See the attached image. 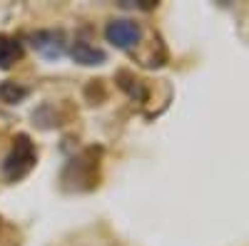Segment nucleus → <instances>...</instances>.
Wrapping results in <instances>:
<instances>
[{
	"instance_id": "5",
	"label": "nucleus",
	"mask_w": 249,
	"mask_h": 246,
	"mask_svg": "<svg viewBox=\"0 0 249 246\" xmlns=\"http://www.w3.org/2000/svg\"><path fill=\"white\" fill-rule=\"evenodd\" d=\"M70 57L75 60L77 65L92 67V65H102V63H105L107 52L95 48V45H90V43H85V40H75V43L70 45Z\"/></svg>"
},
{
	"instance_id": "4",
	"label": "nucleus",
	"mask_w": 249,
	"mask_h": 246,
	"mask_svg": "<svg viewBox=\"0 0 249 246\" xmlns=\"http://www.w3.org/2000/svg\"><path fill=\"white\" fill-rule=\"evenodd\" d=\"M30 45L40 57L50 60V63H55V60H60L62 55H65V37H62L60 30H37V33H33Z\"/></svg>"
},
{
	"instance_id": "1",
	"label": "nucleus",
	"mask_w": 249,
	"mask_h": 246,
	"mask_svg": "<svg viewBox=\"0 0 249 246\" xmlns=\"http://www.w3.org/2000/svg\"><path fill=\"white\" fill-rule=\"evenodd\" d=\"M37 162V149L33 145V139L28 134H18L13 147L8 152V157L3 159V177L8 181H18L23 179Z\"/></svg>"
},
{
	"instance_id": "3",
	"label": "nucleus",
	"mask_w": 249,
	"mask_h": 246,
	"mask_svg": "<svg viewBox=\"0 0 249 246\" xmlns=\"http://www.w3.org/2000/svg\"><path fill=\"white\" fill-rule=\"evenodd\" d=\"M105 37H107V43H112L115 48L130 50L142 40V28H140V23H135V20L117 17V20H110L107 23Z\"/></svg>"
},
{
	"instance_id": "6",
	"label": "nucleus",
	"mask_w": 249,
	"mask_h": 246,
	"mask_svg": "<svg viewBox=\"0 0 249 246\" xmlns=\"http://www.w3.org/2000/svg\"><path fill=\"white\" fill-rule=\"evenodd\" d=\"M23 60V43L15 37L0 35V70H10Z\"/></svg>"
},
{
	"instance_id": "8",
	"label": "nucleus",
	"mask_w": 249,
	"mask_h": 246,
	"mask_svg": "<svg viewBox=\"0 0 249 246\" xmlns=\"http://www.w3.org/2000/svg\"><path fill=\"white\" fill-rule=\"evenodd\" d=\"M117 82H120V87L127 92L132 99L142 102L144 97H147V87H144V82L137 80V77H132L130 72H120V75H117Z\"/></svg>"
},
{
	"instance_id": "7",
	"label": "nucleus",
	"mask_w": 249,
	"mask_h": 246,
	"mask_svg": "<svg viewBox=\"0 0 249 246\" xmlns=\"http://www.w3.org/2000/svg\"><path fill=\"white\" fill-rule=\"evenodd\" d=\"M28 95H30V90L18 85V82H13V80L0 82V102H5V105H20Z\"/></svg>"
},
{
	"instance_id": "2",
	"label": "nucleus",
	"mask_w": 249,
	"mask_h": 246,
	"mask_svg": "<svg viewBox=\"0 0 249 246\" xmlns=\"http://www.w3.org/2000/svg\"><path fill=\"white\" fill-rule=\"evenodd\" d=\"M97 157H100V149H85L77 159H72L68 164V169L65 174H62V181H72V189H80V181H85L82 184V189H92L95 184H97Z\"/></svg>"
}]
</instances>
